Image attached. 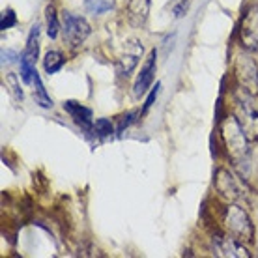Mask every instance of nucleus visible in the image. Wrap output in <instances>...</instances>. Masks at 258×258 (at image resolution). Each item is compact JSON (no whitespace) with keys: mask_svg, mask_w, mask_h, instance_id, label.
I'll list each match as a JSON object with an SVG mask.
<instances>
[{"mask_svg":"<svg viewBox=\"0 0 258 258\" xmlns=\"http://www.w3.org/2000/svg\"><path fill=\"white\" fill-rule=\"evenodd\" d=\"M212 252L215 256L221 258H249L251 252L241 245V241L232 238L230 234L223 236V234H213L212 236Z\"/></svg>","mask_w":258,"mask_h":258,"instance_id":"6","label":"nucleus"},{"mask_svg":"<svg viewBox=\"0 0 258 258\" xmlns=\"http://www.w3.org/2000/svg\"><path fill=\"white\" fill-rule=\"evenodd\" d=\"M150 13V0H129L127 17L135 26H142L148 19Z\"/></svg>","mask_w":258,"mask_h":258,"instance_id":"10","label":"nucleus"},{"mask_svg":"<svg viewBox=\"0 0 258 258\" xmlns=\"http://www.w3.org/2000/svg\"><path fill=\"white\" fill-rule=\"evenodd\" d=\"M142 52V47H139L135 52H125L123 56H120L116 62V71L118 75H122V77H127L131 71L135 70L137 62H139V56H141Z\"/></svg>","mask_w":258,"mask_h":258,"instance_id":"13","label":"nucleus"},{"mask_svg":"<svg viewBox=\"0 0 258 258\" xmlns=\"http://www.w3.org/2000/svg\"><path fill=\"white\" fill-rule=\"evenodd\" d=\"M34 84H36V88H34V99H36V103H38L39 107H43V109H51L52 99L47 96L45 86H43V83H41L38 71H36V75H34Z\"/></svg>","mask_w":258,"mask_h":258,"instance_id":"15","label":"nucleus"},{"mask_svg":"<svg viewBox=\"0 0 258 258\" xmlns=\"http://www.w3.org/2000/svg\"><path fill=\"white\" fill-rule=\"evenodd\" d=\"M64 110H68L71 114V118L75 120V123H79L81 127L84 129H90L92 125V110L83 107L77 101H66L64 103Z\"/></svg>","mask_w":258,"mask_h":258,"instance_id":"11","label":"nucleus"},{"mask_svg":"<svg viewBox=\"0 0 258 258\" xmlns=\"http://www.w3.org/2000/svg\"><path fill=\"white\" fill-rule=\"evenodd\" d=\"M64 56H62V52L58 51H49L45 54V58H43V68L49 75H54V73H58L62 70V66H64Z\"/></svg>","mask_w":258,"mask_h":258,"instance_id":"14","label":"nucleus"},{"mask_svg":"<svg viewBox=\"0 0 258 258\" xmlns=\"http://www.w3.org/2000/svg\"><path fill=\"white\" fill-rule=\"evenodd\" d=\"M133 120H135V112H127V114H123L122 120H120V125H118V131H123V129L127 127Z\"/></svg>","mask_w":258,"mask_h":258,"instance_id":"22","label":"nucleus"},{"mask_svg":"<svg viewBox=\"0 0 258 258\" xmlns=\"http://www.w3.org/2000/svg\"><path fill=\"white\" fill-rule=\"evenodd\" d=\"M15 52H12V51H2V58H4V64H12V62H15Z\"/></svg>","mask_w":258,"mask_h":258,"instance_id":"23","label":"nucleus"},{"mask_svg":"<svg viewBox=\"0 0 258 258\" xmlns=\"http://www.w3.org/2000/svg\"><path fill=\"white\" fill-rule=\"evenodd\" d=\"M221 141L225 144V150L228 157L234 161L236 168H241L243 163H249L251 150H249V139L243 133V129L236 120V116H226L219 123Z\"/></svg>","mask_w":258,"mask_h":258,"instance_id":"1","label":"nucleus"},{"mask_svg":"<svg viewBox=\"0 0 258 258\" xmlns=\"http://www.w3.org/2000/svg\"><path fill=\"white\" fill-rule=\"evenodd\" d=\"M159 90H161V83H157L154 86V90L150 92V96L146 97V103H144V107H142V114H144V112H146V110L150 109V107H152V105H154V101L155 99H157V96H159Z\"/></svg>","mask_w":258,"mask_h":258,"instance_id":"21","label":"nucleus"},{"mask_svg":"<svg viewBox=\"0 0 258 258\" xmlns=\"http://www.w3.org/2000/svg\"><path fill=\"white\" fill-rule=\"evenodd\" d=\"M58 30H60V23H58V17H56V12H54V8L49 6L47 8V34H49V38H56L58 36Z\"/></svg>","mask_w":258,"mask_h":258,"instance_id":"16","label":"nucleus"},{"mask_svg":"<svg viewBox=\"0 0 258 258\" xmlns=\"http://www.w3.org/2000/svg\"><path fill=\"white\" fill-rule=\"evenodd\" d=\"M223 228L241 243L254 241V225L249 213L238 204H228L223 210Z\"/></svg>","mask_w":258,"mask_h":258,"instance_id":"2","label":"nucleus"},{"mask_svg":"<svg viewBox=\"0 0 258 258\" xmlns=\"http://www.w3.org/2000/svg\"><path fill=\"white\" fill-rule=\"evenodd\" d=\"M185 8H187V6H185V2H181L180 6H176L174 8V15H176V17H181V15L185 13Z\"/></svg>","mask_w":258,"mask_h":258,"instance_id":"24","label":"nucleus"},{"mask_svg":"<svg viewBox=\"0 0 258 258\" xmlns=\"http://www.w3.org/2000/svg\"><path fill=\"white\" fill-rule=\"evenodd\" d=\"M249 94L245 90L234 92V116L239 122L243 133L247 135V139L252 142L258 141V110L254 109V105L249 99Z\"/></svg>","mask_w":258,"mask_h":258,"instance_id":"3","label":"nucleus"},{"mask_svg":"<svg viewBox=\"0 0 258 258\" xmlns=\"http://www.w3.org/2000/svg\"><path fill=\"white\" fill-rule=\"evenodd\" d=\"M15 23H17V17H15L13 10H6V12L2 13V19H0V28L2 30H8V28L15 26Z\"/></svg>","mask_w":258,"mask_h":258,"instance_id":"20","label":"nucleus"},{"mask_svg":"<svg viewBox=\"0 0 258 258\" xmlns=\"http://www.w3.org/2000/svg\"><path fill=\"white\" fill-rule=\"evenodd\" d=\"M94 127H96L97 135L99 137H109L114 133V125H112V122L107 120V118H99V120H96Z\"/></svg>","mask_w":258,"mask_h":258,"instance_id":"18","label":"nucleus"},{"mask_svg":"<svg viewBox=\"0 0 258 258\" xmlns=\"http://www.w3.org/2000/svg\"><path fill=\"white\" fill-rule=\"evenodd\" d=\"M39 54V26H32V30L28 34V39H26V47L25 52L21 54V58L28 60L30 64L36 66V60H38Z\"/></svg>","mask_w":258,"mask_h":258,"instance_id":"12","label":"nucleus"},{"mask_svg":"<svg viewBox=\"0 0 258 258\" xmlns=\"http://www.w3.org/2000/svg\"><path fill=\"white\" fill-rule=\"evenodd\" d=\"M84 6L90 13H96V15H101V13L109 12L112 4L107 2V0H84Z\"/></svg>","mask_w":258,"mask_h":258,"instance_id":"17","label":"nucleus"},{"mask_svg":"<svg viewBox=\"0 0 258 258\" xmlns=\"http://www.w3.org/2000/svg\"><path fill=\"white\" fill-rule=\"evenodd\" d=\"M155 64H157V51H152L150 52V56L146 58L144 66H142L141 73H139V77L135 81V86H133V94L137 97H141L146 94V90L150 88V84L154 81V75H155Z\"/></svg>","mask_w":258,"mask_h":258,"instance_id":"9","label":"nucleus"},{"mask_svg":"<svg viewBox=\"0 0 258 258\" xmlns=\"http://www.w3.org/2000/svg\"><path fill=\"white\" fill-rule=\"evenodd\" d=\"M239 41L247 51H258V4H252L241 19Z\"/></svg>","mask_w":258,"mask_h":258,"instance_id":"7","label":"nucleus"},{"mask_svg":"<svg viewBox=\"0 0 258 258\" xmlns=\"http://www.w3.org/2000/svg\"><path fill=\"white\" fill-rule=\"evenodd\" d=\"M215 189L221 195V199L228 202H239V200H245L247 197L245 183L226 168H219L215 172Z\"/></svg>","mask_w":258,"mask_h":258,"instance_id":"5","label":"nucleus"},{"mask_svg":"<svg viewBox=\"0 0 258 258\" xmlns=\"http://www.w3.org/2000/svg\"><path fill=\"white\" fill-rule=\"evenodd\" d=\"M6 83H8V86H10V92H12V96L15 97L17 101H23V90L19 88V83H17V75H15V73H8Z\"/></svg>","mask_w":258,"mask_h":258,"instance_id":"19","label":"nucleus"},{"mask_svg":"<svg viewBox=\"0 0 258 258\" xmlns=\"http://www.w3.org/2000/svg\"><path fill=\"white\" fill-rule=\"evenodd\" d=\"M234 79H236L239 88L245 90L249 96H256L258 94V64L245 52H239L236 56Z\"/></svg>","mask_w":258,"mask_h":258,"instance_id":"4","label":"nucleus"},{"mask_svg":"<svg viewBox=\"0 0 258 258\" xmlns=\"http://www.w3.org/2000/svg\"><path fill=\"white\" fill-rule=\"evenodd\" d=\"M62 23H64V38L70 41L71 45H81L84 39L90 36V25L70 12L62 13Z\"/></svg>","mask_w":258,"mask_h":258,"instance_id":"8","label":"nucleus"}]
</instances>
